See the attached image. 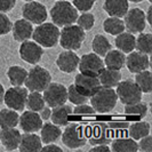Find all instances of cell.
<instances>
[{"label": "cell", "instance_id": "cell-1", "mask_svg": "<svg viewBox=\"0 0 152 152\" xmlns=\"http://www.w3.org/2000/svg\"><path fill=\"white\" fill-rule=\"evenodd\" d=\"M93 109L99 113H107L112 111L118 102V96L114 89L110 87L101 86L97 91H95L91 97Z\"/></svg>", "mask_w": 152, "mask_h": 152}, {"label": "cell", "instance_id": "cell-2", "mask_svg": "<svg viewBox=\"0 0 152 152\" xmlns=\"http://www.w3.org/2000/svg\"><path fill=\"white\" fill-rule=\"evenodd\" d=\"M50 16L55 25L65 26L76 22L78 18V10L66 0H58L50 8Z\"/></svg>", "mask_w": 152, "mask_h": 152}, {"label": "cell", "instance_id": "cell-3", "mask_svg": "<svg viewBox=\"0 0 152 152\" xmlns=\"http://www.w3.org/2000/svg\"><path fill=\"white\" fill-rule=\"evenodd\" d=\"M33 40L45 48L55 47L60 39V29L52 23H41L32 32Z\"/></svg>", "mask_w": 152, "mask_h": 152}, {"label": "cell", "instance_id": "cell-4", "mask_svg": "<svg viewBox=\"0 0 152 152\" xmlns=\"http://www.w3.org/2000/svg\"><path fill=\"white\" fill-rule=\"evenodd\" d=\"M86 38L85 30L79 25H65L63 30L60 32V44L64 49L68 50H77L79 49Z\"/></svg>", "mask_w": 152, "mask_h": 152}, {"label": "cell", "instance_id": "cell-5", "mask_svg": "<svg viewBox=\"0 0 152 152\" xmlns=\"http://www.w3.org/2000/svg\"><path fill=\"white\" fill-rule=\"evenodd\" d=\"M62 142L69 149H78L87 143V128L80 124H70L62 133Z\"/></svg>", "mask_w": 152, "mask_h": 152}, {"label": "cell", "instance_id": "cell-6", "mask_svg": "<svg viewBox=\"0 0 152 152\" xmlns=\"http://www.w3.org/2000/svg\"><path fill=\"white\" fill-rule=\"evenodd\" d=\"M52 83V76L42 66L36 65L28 72V76L25 79V86L26 89L31 91H44L45 88Z\"/></svg>", "mask_w": 152, "mask_h": 152}, {"label": "cell", "instance_id": "cell-7", "mask_svg": "<svg viewBox=\"0 0 152 152\" xmlns=\"http://www.w3.org/2000/svg\"><path fill=\"white\" fill-rule=\"evenodd\" d=\"M115 93L118 99L125 105L134 104L142 99V91L135 84V81H132V80H125V81L120 80L119 84L117 85Z\"/></svg>", "mask_w": 152, "mask_h": 152}, {"label": "cell", "instance_id": "cell-8", "mask_svg": "<svg viewBox=\"0 0 152 152\" xmlns=\"http://www.w3.org/2000/svg\"><path fill=\"white\" fill-rule=\"evenodd\" d=\"M44 99L48 107H58L68 101L66 87L58 83H50L44 91Z\"/></svg>", "mask_w": 152, "mask_h": 152}, {"label": "cell", "instance_id": "cell-9", "mask_svg": "<svg viewBox=\"0 0 152 152\" xmlns=\"http://www.w3.org/2000/svg\"><path fill=\"white\" fill-rule=\"evenodd\" d=\"M28 89L23 88L21 86H13L12 88H8L4 94V101L9 109H13L15 111H23L26 103L28 97Z\"/></svg>", "mask_w": 152, "mask_h": 152}, {"label": "cell", "instance_id": "cell-10", "mask_svg": "<svg viewBox=\"0 0 152 152\" xmlns=\"http://www.w3.org/2000/svg\"><path fill=\"white\" fill-rule=\"evenodd\" d=\"M112 135L111 128L105 122H96L87 129V140L91 145L107 144Z\"/></svg>", "mask_w": 152, "mask_h": 152}, {"label": "cell", "instance_id": "cell-11", "mask_svg": "<svg viewBox=\"0 0 152 152\" xmlns=\"http://www.w3.org/2000/svg\"><path fill=\"white\" fill-rule=\"evenodd\" d=\"M78 66L80 70V73H84L87 76L97 77L105 65H104V62L102 61L101 56H99L95 53H91L85 54L79 60Z\"/></svg>", "mask_w": 152, "mask_h": 152}, {"label": "cell", "instance_id": "cell-12", "mask_svg": "<svg viewBox=\"0 0 152 152\" xmlns=\"http://www.w3.org/2000/svg\"><path fill=\"white\" fill-rule=\"evenodd\" d=\"M23 17L32 24H41L47 20V9L38 1H28L22 9Z\"/></svg>", "mask_w": 152, "mask_h": 152}, {"label": "cell", "instance_id": "cell-13", "mask_svg": "<svg viewBox=\"0 0 152 152\" xmlns=\"http://www.w3.org/2000/svg\"><path fill=\"white\" fill-rule=\"evenodd\" d=\"M73 85H75L77 91L87 97H91L95 91H97L101 88V83H99L97 77L87 76L84 73L77 75Z\"/></svg>", "mask_w": 152, "mask_h": 152}, {"label": "cell", "instance_id": "cell-14", "mask_svg": "<svg viewBox=\"0 0 152 152\" xmlns=\"http://www.w3.org/2000/svg\"><path fill=\"white\" fill-rule=\"evenodd\" d=\"M125 26L130 33H141L146 26L144 12L140 8L128 9L125 14Z\"/></svg>", "mask_w": 152, "mask_h": 152}, {"label": "cell", "instance_id": "cell-15", "mask_svg": "<svg viewBox=\"0 0 152 152\" xmlns=\"http://www.w3.org/2000/svg\"><path fill=\"white\" fill-rule=\"evenodd\" d=\"M42 47L36 41H23L20 47V56L23 61L29 64H37L42 57Z\"/></svg>", "mask_w": 152, "mask_h": 152}, {"label": "cell", "instance_id": "cell-16", "mask_svg": "<svg viewBox=\"0 0 152 152\" xmlns=\"http://www.w3.org/2000/svg\"><path fill=\"white\" fill-rule=\"evenodd\" d=\"M18 125L24 133H36L42 127V119L34 111H25L20 115Z\"/></svg>", "mask_w": 152, "mask_h": 152}, {"label": "cell", "instance_id": "cell-17", "mask_svg": "<svg viewBox=\"0 0 152 152\" xmlns=\"http://www.w3.org/2000/svg\"><path fill=\"white\" fill-rule=\"evenodd\" d=\"M129 55L126 57V65L132 73H137L141 71L148 70L150 66V58L149 55L141 52H130Z\"/></svg>", "mask_w": 152, "mask_h": 152}, {"label": "cell", "instance_id": "cell-18", "mask_svg": "<svg viewBox=\"0 0 152 152\" xmlns=\"http://www.w3.org/2000/svg\"><path fill=\"white\" fill-rule=\"evenodd\" d=\"M20 130L14 128H2L0 132V143L7 151H13L18 148L21 141Z\"/></svg>", "mask_w": 152, "mask_h": 152}, {"label": "cell", "instance_id": "cell-19", "mask_svg": "<svg viewBox=\"0 0 152 152\" xmlns=\"http://www.w3.org/2000/svg\"><path fill=\"white\" fill-rule=\"evenodd\" d=\"M79 64V57L76 53L73 52H63L57 56L56 60V65L58 66V69L62 72L65 73H71L75 70H77Z\"/></svg>", "mask_w": 152, "mask_h": 152}, {"label": "cell", "instance_id": "cell-20", "mask_svg": "<svg viewBox=\"0 0 152 152\" xmlns=\"http://www.w3.org/2000/svg\"><path fill=\"white\" fill-rule=\"evenodd\" d=\"M12 30H13V37L16 41L23 42L32 37L33 26H32V23L26 21L25 18H22V20H17L13 24Z\"/></svg>", "mask_w": 152, "mask_h": 152}, {"label": "cell", "instance_id": "cell-21", "mask_svg": "<svg viewBox=\"0 0 152 152\" xmlns=\"http://www.w3.org/2000/svg\"><path fill=\"white\" fill-rule=\"evenodd\" d=\"M42 142L40 136L33 133H26L21 136L18 149L21 152H38L41 151Z\"/></svg>", "mask_w": 152, "mask_h": 152}, {"label": "cell", "instance_id": "cell-22", "mask_svg": "<svg viewBox=\"0 0 152 152\" xmlns=\"http://www.w3.org/2000/svg\"><path fill=\"white\" fill-rule=\"evenodd\" d=\"M129 8L128 0H105L103 9L107 13V15L114 17H124Z\"/></svg>", "mask_w": 152, "mask_h": 152}, {"label": "cell", "instance_id": "cell-23", "mask_svg": "<svg viewBox=\"0 0 152 152\" xmlns=\"http://www.w3.org/2000/svg\"><path fill=\"white\" fill-rule=\"evenodd\" d=\"M97 78H99V83H101V86L113 88L121 80V73H120L119 70L104 68L99 72Z\"/></svg>", "mask_w": 152, "mask_h": 152}, {"label": "cell", "instance_id": "cell-24", "mask_svg": "<svg viewBox=\"0 0 152 152\" xmlns=\"http://www.w3.org/2000/svg\"><path fill=\"white\" fill-rule=\"evenodd\" d=\"M72 114V107L70 105H66L65 103L55 107L50 113V118L53 124L57 125V126H66L69 124V118Z\"/></svg>", "mask_w": 152, "mask_h": 152}, {"label": "cell", "instance_id": "cell-25", "mask_svg": "<svg viewBox=\"0 0 152 152\" xmlns=\"http://www.w3.org/2000/svg\"><path fill=\"white\" fill-rule=\"evenodd\" d=\"M40 130H41V136H40L41 142L45 144L56 142L62 135L60 126H57L55 124H50V122L42 124V127Z\"/></svg>", "mask_w": 152, "mask_h": 152}, {"label": "cell", "instance_id": "cell-26", "mask_svg": "<svg viewBox=\"0 0 152 152\" xmlns=\"http://www.w3.org/2000/svg\"><path fill=\"white\" fill-rule=\"evenodd\" d=\"M115 47L122 53H130L135 49L136 38L130 32H121L115 37Z\"/></svg>", "mask_w": 152, "mask_h": 152}, {"label": "cell", "instance_id": "cell-27", "mask_svg": "<svg viewBox=\"0 0 152 152\" xmlns=\"http://www.w3.org/2000/svg\"><path fill=\"white\" fill-rule=\"evenodd\" d=\"M105 60H104V65H107V68L113 69V70H120L124 68L125 62H126V57H125V53H122L119 49H114V50H109L105 54Z\"/></svg>", "mask_w": 152, "mask_h": 152}, {"label": "cell", "instance_id": "cell-28", "mask_svg": "<svg viewBox=\"0 0 152 152\" xmlns=\"http://www.w3.org/2000/svg\"><path fill=\"white\" fill-rule=\"evenodd\" d=\"M110 149L114 152H136L138 150V145L136 141L133 140L132 137L130 138L117 137L111 143Z\"/></svg>", "mask_w": 152, "mask_h": 152}, {"label": "cell", "instance_id": "cell-29", "mask_svg": "<svg viewBox=\"0 0 152 152\" xmlns=\"http://www.w3.org/2000/svg\"><path fill=\"white\" fill-rule=\"evenodd\" d=\"M20 115L13 109H2L0 111V127L1 128H14L18 125Z\"/></svg>", "mask_w": 152, "mask_h": 152}, {"label": "cell", "instance_id": "cell-30", "mask_svg": "<svg viewBox=\"0 0 152 152\" xmlns=\"http://www.w3.org/2000/svg\"><path fill=\"white\" fill-rule=\"evenodd\" d=\"M7 76L12 86H22L25 83L28 76V71L20 65H13L8 69Z\"/></svg>", "mask_w": 152, "mask_h": 152}, {"label": "cell", "instance_id": "cell-31", "mask_svg": "<svg viewBox=\"0 0 152 152\" xmlns=\"http://www.w3.org/2000/svg\"><path fill=\"white\" fill-rule=\"evenodd\" d=\"M103 29L109 34L117 36V34L125 31V23H124V21H121L120 17L110 16L109 18H107L103 22Z\"/></svg>", "mask_w": 152, "mask_h": 152}, {"label": "cell", "instance_id": "cell-32", "mask_svg": "<svg viewBox=\"0 0 152 152\" xmlns=\"http://www.w3.org/2000/svg\"><path fill=\"white\" fill-rule=\"evenodd\" d=\"M128 134L133 140H141L150 134V124L146 121H138L132 124L128 127Z\"/></svg>", "mask_w": 152, "mask_h": 152}, {"label": "cell", "instance_id": "cell-33", "mask_svg": "<svg viewBox=\"0 0 152 152\" xmlns=\"http://www.w3.org/2000/svg\"><path fill=\"white\" fill-rule=\"evenodd\" d=\"M135 84L138 86L142 93H151L152 91V73L149 70L137 72L135 77Z\"/></svg>", "mask_w": 152, "mask_h": 152}, {"label": "cell", "instance_id": "cell-34", "mask_svg": "<svg viewBox=\"0 0 152 152\" xmlns=\"http://www.w3.org/2000/svg\"><path fill=\"white\" fill-rule=\"evenodd\" d=\"M91 48H93V52L97 54L99 56H105V54L111 49V44L107 39V37L102 34H97L93 39Z\"/></svg>", "mask_w": 152, "mask_h": 152}, {"label": "cell", "instance_id": "cell-35", "mask_svg": "<svg viewBox=\"0 0 152 152\" xmlns=\"http://www.w3.org/2000/svg\"><path fill=\"white\" fill-rule=\"evenodd\" d=\"M25 107L31 111L39 112L42 107H45V99L39 91H31L30 94H28Z\"/></svg>", "mask_w": 152, "mask_h": 152}, {"label": "cell", "instance_id": "cell-36", "mask_svg": "<svg viewBox=\"0 0 152 152\" xmlns=\"http://www.w3.org/2000/svg\"><path fill=\"white\" fill-rule=\"evenodd\" d=\"M135 48L138 52L150 55L152 52V34L151 33H141L136 39Z\"/></svg>", "mask_w": 152, "mask_h": 152}, {"label": "cell", "instance_id": "cell-37", "mask_svg": "<svg viewBox=\"0 0 152 152\" xmlns=\"http://www.w3.org/2000/svg\"><path fill=\"white\" fill-rule=\"evenodd\" d=\"M125 113L143 118L148 113V104L144 102H141V101L137 103H134V104H128L125 107Z\"/></svg>", "mask_w": 152, "mask_h": 152}, {"label": "cell", "instance_id": "cell-38", "mask_svg": "<svg viewBox=\"0 0 152 152\" xmlns=\"http://www.w3.org/2000/svg\"><path fill=\"white\" fill-rule=\"evenodd\" d=\"M66 91H68V99L71 103L78 105V104H84V103H87V102H88V99H89V97L84 96L83 94H80V93L76 89L75 85H70V87L66 88Z\"/></svg>", "mask_w": 152, "mask_h": 152}, {"label": "cell", "instance_id": "cell-39", "mask_svg": "<svg viewBox=\"0 0 152 152\" xmlns=\"http://www.w3.org/2000/svg\"><path fill=\"white\" fill-rule=\"evenodd\" d=\"M77 22L78 25L83 29V30H91V28L94 26V23H95V17L91 13H86L84 12L83 15H80L77 18Z\"/></svg>", "mask_w": 152, "mask_h": 152}, {"label": "cell", "instance_id": "cell-40", "mask_svg": "<svg viewBox=\"0 0 152 152\" xmlns=\"http://www.w3.org/2000/svg\"><path fill=\"white\" fill-rule=\"evenodd\" d=\"M72 113L76 115H80V117H93L96 113V111L93 109V107H89L86 103H84V104H78L72 110Z\"/></svg>", "mask_w": 152, "mask_h": 152}, {"label": "cell", "instance_id": "cell-41", "mask_svg": "<svg viewBox=\"0 0 152 152\" xmlns=\"http://www.w3.org/2000/svg\"><path fill=\"white\" fill-rule=\"evenodd\" d=\"M13 23L10 22L9 17L4 13H0V36L7 34L12 31Z\"/></svg>", "mask_w": 152, "mask_h": 152}, {"label": "cell", "instance_id": "cell-42", "mask_svg": "<svg viewBox=\"0 0 152 152\" xmlns=\"http://www.w3.org/2000/svg\"><path fill=\"white\" fill-rule=\"evenodd\" d=\"M96 0H73V6L76 7L77 10L80 12H88L91 10Z\"/></svg>", "mask_w": 152, "mask_h": 152}, {"label": "cell", "instance_id": "cell-43", "mask_svg": "<svg viewBox=\"0 0 152 152\" xmlns=\"http://www.w3.org/2000/svg\"><path fill=\"white\" fill-rule=\"evenodd\" d=\"M138 145V150L143 152H152V136L149 134L146 136L142 137L140 140V143H137Z\"/></svg>", "mask_w": 152, "mask_h": 152}, {"label": "cell", "instance_id": "cell-44", "mask_svg": "<svg viewBox=\"0 0 152 152\" xmlns=\"http://www.w3.org/2000/svg\"><path fill=\"white\" fill-rule=\"evenodd\" d=\"M16 0H0V12L7 13L15 7Z\"/></svg>", "mask_w": 152, "mask_h": 152}, {"label": "cell", "instance_id": "cell-45", "mask_svg": "<svg viewBox=\"0 0 152 152\" xmlns=\"http://www.w3.org/2000/svg\"><path fill=\"white\" fill-rule=\"evenodd\" d=\"M113 129H111L112 134H117V135H121V133H124L125 130L128 128L127 124H124V122H117V124H113L112 126Z\"/></svg>", "mask_w": 152, "mask_h": 152}, {"label": "cell", "instance_id": "cell-46", "mask_svg": "<svg viewBox=\"0 0 152 152\" xmlns=\"http://www.w3.org/2000/svg\"><path fill=\"white\" fill-rule=\"evenodd\" d=\"M40 113V118L42 119V120H48L49 118H50V113H52V110H50V107H44L40 111H39Z\"/></svg>", "mask_w": 152, "mask_h": 152}, {"label": "cell", "instance_id": "cell-47", "mask_svg": "<svg viewBox=\"0 0 152 152\" xmlns=\"http://www.w3.org/2000/svg\"><path fill=\"white\" fill-rule=\"evenodd\" d=\"M111 150L107 144H97L91 149V152H109Z\"/></svg>", "mask_w": 152, "mask_h": 152}, {"label": "cell", "instance_id": "cell-48", "mask_svg": "<svg viewBox=\"0 0 152 152\" xmlns=\"http://www.w3.org/2000/svg\"><path fill=\"white\" fill-rule=\"evenodd\" d=\"M41 151H57V152H62V149L60 146H57V145H54V144H50V143H48V144L46 145V146H42L41 148Z\"/></svg>", "mask_w": 152, "mask_h": 152}, {"label": "cell", "instance_id": "cell-49", "mask_svg": "<svg viewBox=\"0 0 152 152\" xmlns=\"http://www.w3.org/2000/svg\"><path fill=\"white\" fill-rule=\"evenodd\" d=\"M151 12H152V6H150L149 7V9H148V13H146V15H145V20H146V22L151 23V20H150V17H151Z\"/></svg>", "mask_w": 152, "mask_h": 152}, {"label": "cell", "instance_id": "cell-50", "mask_svg": "<svg viewBox=\"0 0 152 152\" xmlns=\"http://www.w3.org/2000/svg\"><path fill=\"white\" fill-rule=\"evenodd\" d=\"M4 94H5V89H4V86L0 84V103L4 101Z\"/></svg>", "mask_w": 152, "mask_h": 152}, {"label": "cell", "instance_id": "cell-51", "mask_svg": "<svg viewBox=\"0 0 152 152\" xmlns=\"http://www.w3.org/2000/svg\"><path fill=\"white\" fill-rule=\"evenodd\" d=\"M132 2H141V1H143V0H129Z\"/></svg>", "mask_w": 152, "mask_h": 152}, {"label": "cell", "instance_id": "cell-52", "mask_svg": "<svg viewBox=\"0 0 152 152\" xmlns=\"http://www.w3.org/2000/svg\"><path fill=\"white\" fill-rule=\"evenodd\" d=\"M24 1H31V0H24Z\"/></svg>", "mask_w": 152, "mask_h": 152}, {"label": "cell", "instance_id": "cell-53", "mask_svg": "<svg viewBox=\"0 0 152 152\" xmlns=\"http://www.w3.org/2000/svg\"><path fill=\"white\" fill-rule=\"evenodd\" d=\"M149 1H150V2H151V1H152V0H149Z\"/></svg>", "mask_w": 152, "mask_h": 152}]
</instances>
